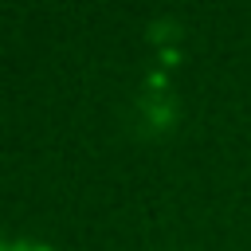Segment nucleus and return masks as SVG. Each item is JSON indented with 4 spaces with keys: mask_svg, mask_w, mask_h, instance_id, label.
I'll return each instance as SVG.
<instances>
[{
    "mask_svg": "<svg viewBox=\"0 0 251 251\" xmlns=\"http://www.w3.org/2000/svg\"><path fill=\"white\" fill-rule=\"evenodd\" d=\"M4 251H51L43 243H31V239H20V243H4Z\"/></svg>",
    "mask_w": 251,
    "mask_h": 251,
    "instance_id": "1",
    "label": "nucleus"
}]
</instances>
